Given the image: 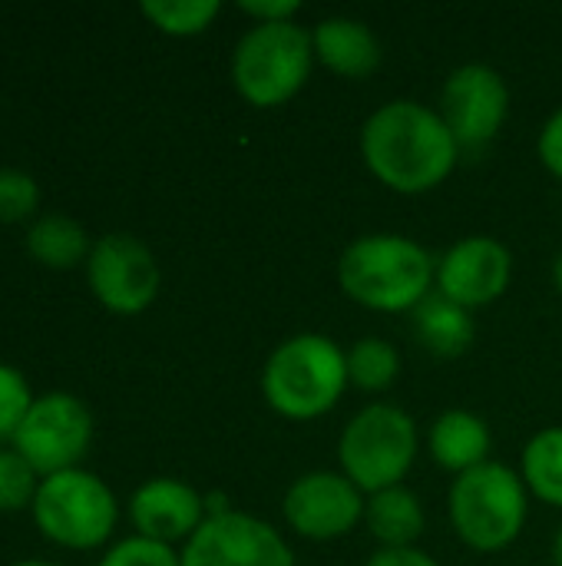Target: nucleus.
Here are the masks:
<instances>
[{
  "label": "nucleus",
  "instance_id": "1",
  "mask_svg": "<svg viewBox=\"0 0 562 566\" xmlns=\"http://www.w3.org/2000/svg\"><path fill=\"white\" fill-rule=\"evenodd\" d=\"M361 159L391 192L421 196L454 172L460 146L437 109L421 99H391L364 119Z\"/></svg>",
  "mask_w": 562,
  "mask_h": 566
},
{
  "label": "nucleus",
  "instance_id": "2",
  "mask_svg": "<svg viewBox=\"0 0 562 566\" xmlns=\"http://www.w3.org/2000/svg\"><path fill=\"white\" fill-rule=\"evenodd\" d=\"M437 282V259L407 235H358L338 259V285L361 308L401 315L414 312Z\"/></svg>",
  "mask_w": 562,
  "mask_h": 566
},
{
  "label": "nucleus",
  "instance_id": "3",
  "mask_svg": "<svg viewBox=\"0 0 562 566\" xmlns=\"http://www.w3.org/2000/svg\"><path fill=\"white\" fill-rule=\"evenodd\" d=\"M348 352L318 332L285 338L262 368L265 405L288 421H315L348 391Z\"/></svg>",
  "mask_w": 562,
  "mask_h": 566
},
{
  "label": "nucleus",
  "instance_id": "4",
  "mask_svg": "<svg viewBox=\"0 0 562 566\" xmlns=\"http://www.w3.org/2000/svg\"><path fill=\"white\" fill-rule=\"evenodd\" d=\"M311 30L282 23H252L232 53V83L238 96L258 109H275L295 99L315 70Z\"/></svg>",
  "mask_w": 562,
  "mask_h": 566
},
{
  "label": "nucleus",
  "instance_id": "5",
  "mask_svg": "<svg viewBox=\"0 0 562 566\" xmlns=\"http://www.w3.org/2000/svg\"><path fill=\"white\" fill-rule=\"evenodd\" d=\"M447 511L454 534L477 554L507 551L527 527L530 491L520 471L487 461L460 478H454L447 494Z\"/></svg>",
  "mask_w": 562,
  "mask_h": 566
},
{
  "label": "nucleus",
  "instance_id": "6",
  "mask_svg": "<svg viewBox=\"0 0 562 566\" xmlns=\"http://www.w3.org/2000/svg\"><path fill=\"white\" fill-rule=\"evenodd\" d=\"M417 421L397 405L374 401L344 424L338 438V464L351 484H358L364 494H378L384 488L404 484L417 461Z\"/></svg>",
  "mask_w": 562,
  "mask_h": 566
},
{
  "label": "nucleus",
  "instance_id": "7",
  "mask_svg": "<svg viewBox=\"0 0 562 566\" xmlns=\"http://www.w3.org/2000/svg\"><path fill=\"white\" fill-rule=\"evenodd\" d=\"M30 514L36 531L56 547L96 551L113 537L119 504L103 478L83 468H70L40 481Z\"/></svg>",
  "mask_w": 562,
  "mask_h": 566
},
{
  "label": "nucleus",
  "instance_id": "8",
  "mask_svg": "<svg viewBox=\"0 0 562 566\" xmlns=\"http://www.w3.org/2000/svg\"><path fill=\"white\" fill-rule=\"evenodd\" d=\"M89 444H93V415L79 398L66 391H50L36 398L13 438V451L40 478H53L60 471L79 468Z\"/></svg>",
  "mask_w": 562,
  "mask_h": 566
},
{
  "label": "nucleus",
  "instance_id": "9",
  "mask_svg": "<svg viewBox=\"0 0 562 566\" xmlns=\"http://www.w3.org/2000/svg\"><path fill=\"white\" fill-rule=\"evenodd\" d=\"M86 282L106 312L139 315L156 302L162 272L146 242L129 232H109L93 242L86 259Z\"/></svg>",
  "mask_w": 562,
  "mask_h": 566
},
{
  "label": "nucleus",
  "instance_id": "10",
  "mask_svg": "<svg viewBox=\"0 0 562 566\" xmlns=\"http://www.w3.org/2000/svg\"><path fill=\"white\" fill-rule=\"evenodd\" d=\"M182 566H298L288 541L262 517L215 511L185 541Z\"/></svg>",
  "mask_w": 562,
  "mask_h": 566
},
{
  "label": "nucleus",
  "instance_id": "11",
  "mask_svg": "<svg viewBox=\"0 0 562 566\" xmlns=\"http://www.w3.org/2000/svg\"><path fill=\"white\" fill-rule=\"evenodd\" d=\"M437 113L454 133L460 153L484 149L510 116V86L490 63H464L444 80Z\"/></svg>",
  "mask_w": 562,
  "mask_h": 566
},
{
  "label": "nucleus",
  "instance_id": "12",
  "mask_svg": "<svg viewBox=\"0 0 562 566\" xmlns=\"http://www.w3.org/2000/svg\"><path fill=\"white\" fill-rule=\"evenodd\" d=\"M364 504L368 494L341 471H308L285 491L282 514L295 537L331 544L364 524Z\"/></svg>",
  "mask_w": 562,
  "mask_h": 566
},
{
  "label": "nucleus",
  "instance_id": "13",
  "mask_svg": "<svg viewBox=\"0 0 562 566\" xmlns=\"http://www.w3.org/2000/svg\"><path fill=\"white\" fill-rule=\"evenodd\" d=\"M513 255L494 235H467L437 259V292L464 308H487L507 295Z\"/></svg>",
  "mask_w": 562,
  "mask_h": 566
},
{
  "label": "nucleus",
  "instance_id": "14",
  "mask_svg": "<svg viewBox=\"0 0 562 566\" xmlns=\"http://www.w3.org/2000/svg\"><path fill=\"white\" fill-rule=\"evenodd\" d=\"M205 497L179 478H152L129 497V521L139 537L159 544H185L205 524Z\"/></svg>",
  "mask_w": 562,
  "mask_h": 566
},
{
  "label": "nucleus",
  "instance_id": "15",
  "mask_svg": "<svg viewBox=\"0 0 562 566\" xmlns=\"http://www.w3.org/2000/svg\"><path fill=\"white\" fill-rule=\"evenodd\" d=\"M311 46H315V60L344 80H364L384 60L378 33L358 17L318 20L311 27Z\"/></svg>",
  "mask_w": 562,
  "mask_h": 566
},
{
  "label": "nucleus",
  "instance_id": "16",
  "mask_svg": "<svg viewBox=\"0 0 562 566\" xmlns=\"http://www.w3.org/2000/svg\"><path fill=\"white\" fill-rule=\"evenodd\" d=\"M427 448H431V458L437 461V468L460 478V474L490 461L494 434L480 415L464 411V408H450L431 424Z\"/></svg>",
  "mask_w": 562,
  "mask_h": 566
},
{
  "label": "nucleus",
  "instance_id": "17",
  "mask_svg": "<svg viewBox=\"0 0 562 566\" xmlns=\"http://www.w3.org/2000/svg\"><path fill=\"white\" fill-rule=\"evenodd\" d=\"M364 527L381 547H417L427 531V514L421 497L407 484H394L378 494H368Z\"/></svg>",
  "mask_w": 562,
  "mask_h": 566
},
{
  "label": "nucleus",
  "instance_id": "18",
  "mask_svg": "<svg viewBox=\"0 0 562 566\" xmlns=\"http://www.w3.org/2000/svg\"><path fill=\"white\" fill-rule=\"evenodd\" d=\"M411 315H414V332H417L421 345L427 352H434L437 358H460L477 338L474 312L444 298L437 289Z\"/></svg>",
  "mask_w": 562,
  "mask_h": 566
},
{
  "label": "nucleus",
  "instance_id": "19",
  "mask_svg": "<svg viewBox=\"0 0 562 566\" xmlns=\"http://www.w3.org/2000/svg\"><path fill=\"white\" fill-rule=\"evenodd\" d=\"M26 252L36 265L66 272L76 265H86L93 242H89V232L76 219L50 212V216L33 219V226L26 232Z\"/></svg>",
  "mask_w": 562,
  "mask_h": 566
},
{
  "label": "nucleus",
  "instance_id": "20",
  "mask_svg": "<svg viewBox=\"0 0 562 566\" xmlns=\"http://www.w3.org/2000/svg\"><path fill=\"white\" fill-rule=\"evenodd\" d=\"M520 478L527 484V491L547 504L562 511V428H543L537 431L520 458Z\"/></svg>",
  "mask_w": 562,
  "mask_h": 566
},
{
  "label": "nucleus",
  "instance_id": "21",
  "mask_svg": "<svg viewBox=\"0 0 562 566\" xmlns=\"http://www.w3.org/2000/svg\"><path fill=\"white\" fill-rule=\"evenodd\" d=\"M397 378H401V352L388 338L368 335L348 348V381L358 391L381 395Z\"/></svg>",
  "mask_w": 562,
  "mask_h": 566
},
{
  "label": "nucleus",
  "instance_id": "22",
  "mask_svg": "<svg viewBox=\"0 0 562 566\" xmlns=\"http://www.w3.org/2000/svg\"><path fill=\"white\" fill-rule=\"evenodd\" d=\"M139 13L166 36H199L222 13L219 0H146Z\"/></svg>",
  "mask_w": 562,
  "mask_h": 566
},
{
  "label": "nucleus",
  "instance_id": "23",
  "mask_svg": "<svg viewBox=\"0 0 562 566\" xmlns=\"http://www.w3.org/2000/svg\"><path fill=\"white\" fill-rule=\"evenodd\" d=\"M40 474L10 448L0 451V514L33 507V497L40 491Z\"/></svg>",
  "mask_w": 562,
  "mask_h": 566
},
{
  "label": "nucleus",
  "instance_id": "24",
  "mask_svg": "<svg viewBox=\"0 0 562 566\" xmlns=\"http://www.w3.org/2000/svg\"><path fill=\"white\" fill-rule=\"evenodd\" d=\"M33 391L26 385V378L13 368V365H3L0 361V444L17 438L26 411L33 408Z\"/></svg>",
  "mask_w": 562,
  "mask_h": 566
},
{
  "label": "nucleus",
  "instance_id": "25",
  "mask_svg": "<svg viewBox=\"0 0 562 566\" xmlns=\"http://www.w3.org/2000/svg\"><path fill=\"white\" fill-rule=\"evenodd\" d=\"M40 209V186L23 169H0V222H26Z\"/></svg>",
  "mask_w": 562,
  "mask_h": 566
},
{
  "label": "nucleus",
  "instance_id": "26",
  "mask_svg": "<svg viewBox=\"0 0 562 566\" xmlns=\"http://www.w3.org/2000/svg\"><path fill=\"white\" fill-rule=\"evenodd\" d=\"M99 566H182L179 554L169 544L149 541V537H126L119 544H113Z\"/></svg>",
  "mask_w": 562,
  "mask_h": 566
},
{
  "label": "nucleus",
  "instance_id": "27",
  "mask_svg": "<svg viewBox=\"0 0 562 566\" xmlns=\"http://www.w3.org/2000/svg\"><path fill=\"white\" fill-rule=\"evenodd\" d=\"M537 153H540V163L562 179V106L550 113V119L543 123L540 129V139H537Z\"/></svg>",
  "mask_w": 562,
  "mask_h": 566
},
{
  "label": "nucleus",
  "instance_id": "28",
  "mask_svg": "<svg viewBox=\"0 0 562 566\" xmlns=\"http://www.w3.org/2000/svg\"><path fill=\"white\" fill-rule=\"evenodd\" d=\"M238 10L252 17L255 23H282V20H295L298 3L295 0H245L238 3Z\"/></svg>",
  "mask_w": 562,
  "mask_h": 566
},
{
  "label": "nucleus",
  "instance_id": "29",
  "mask_svg": "<svg viewBox=\"0 0 562 566\" xmlns=\"http://www.w3.org/2000/svg\"><path fill=\"white\" fill-rule=\"evenodd\" d=\"M364 566H441L421 547H378Z\"/></svg>",
  "mask_w": 562,
  "mask_h": 566
},
{
  "label": "nucleus",
  "instance_id": "30",
  "mask_svg": "<svg viewBox=\"0 0 562 566\" xmlns=\"http://www.w3.org/2000/svg\"><path fill=\"white\" fill-rule=\"evenodd\" d=\"M553 285H556V292L562 295V252L556 255V262H553Z\"/></svg>",
  "mask_w": 562,
  "mask_h": 566
},
{
  "label": "nucleus",
  "instance_id": "31",
  "mask_svg": "<svg viewBox=\"0 0 562 566\" xmlns=\"http://www.w3.org/2000/svg\"><path fill=\"white\" fill-rule=\"evenodd\" d=\"M553 566H562V527L556 531V541H553Z\"/></svg>",
  "mask_w": 562,
  "mask_h": 566
},
{
  "label": "nucleus",
  "instance_id": "32",
  "mask_svg": "<svg viewBox=\"0 0 562 566\" xmlns=\"http://www.w3.org/2000/svg\"><path fill=\"white\" fill-rule=\"evenodd\" d=\"M13 566H56V564H43V560H23V564H13Z\"/></svg>",
  "mask_w": 562,
  "mask_h": 566
}]
</instances>
